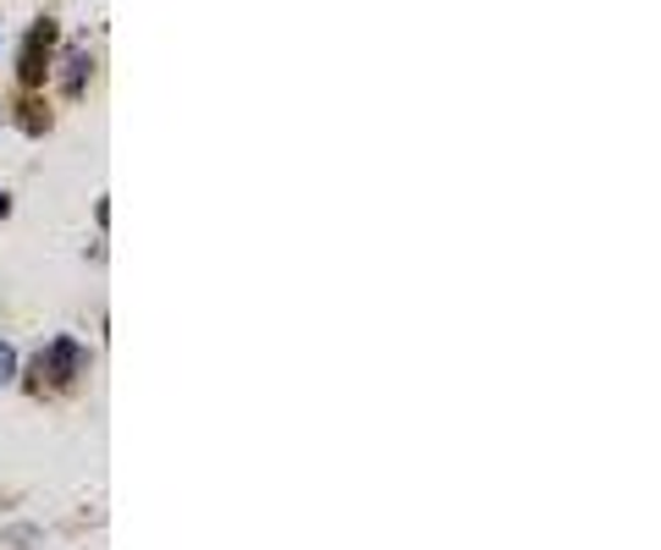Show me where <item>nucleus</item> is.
Here are the masks:
<instances>
[{
  "label": "nucleus",
  "mask_w": 661,
  "mask_h": 550,
  "mask_svg": "<svg viewBox=\"0 0 661 550\" xmlns=\"http://www.w3.org/2000/svg\"><path fill=\"white\" fill-rule=\"evenodd\" d=\"M78 369H83V347H78L72 336H61V341H51V347L40 352L29 385H34V391H61V385L78 380Z\"/></svg>",
  "instance_id": "nucleus-1"
},
{
  "label": "nucleus",
  "mask_w": 661,
  "mask_h": 550,
  "mask_svg": "<svg viewBox=\"0 0 661 550\" xmlns=\"http://www.w3.org/2000/svg\"><path fill=\"white\" fill-rule=\"evenodd\" d=\"M51 56H56V23H51V18H40V23L29 29V40H23L18 83H23V89H40V83H45V72H51Z\"/></svg>",
  "instance_id": "nucleus-2"
},
{
  "label": "nucleus",
  "mask_w": 661,
  "mask_h": 550,
  "mask_svg": "<svg viewBox=\"0 0 661 550\" xmlns=\"http://www.w3.org/2000/svg\"><path fill=\"white\" fill-rule=\"evenodd\" d=\"M18 122H23L34 138H45V133H51V105L40 100V89H23V94H18Z\"/></svg>",
  "instance_id": "nucleus-3"
},
{
  "label": "nucleus",
  "mask_w": 661,
  "mask_h": 550,
  "mask_svg": "<svg viewBox=\"0 0 661 550\" xmlns=\"http://www.w3.org/2000/svg\"><path fill=\"white\" fill-rule=\"evenodd\" d=\"M7 210H12V199H7V193H0V221H7Z\"/></svg>",
  "instance_id": "nucleus-5"
},
{
  "label": "nucleus",
  "mask_w": 661,
  "mask_h": 550,
  "mask_svg": "<svg viewBox=\"0 0 661 550\" xmlns=\"http://www.w3.org/2000/svg\"><path fill=\"white\" fill-rule=\"evenodd\" d=\"M12 374H18V352H12L7 341H0V385H7Z\"/></svg>",
  "instance_id": "nucleus-4"
}]
</instances>
